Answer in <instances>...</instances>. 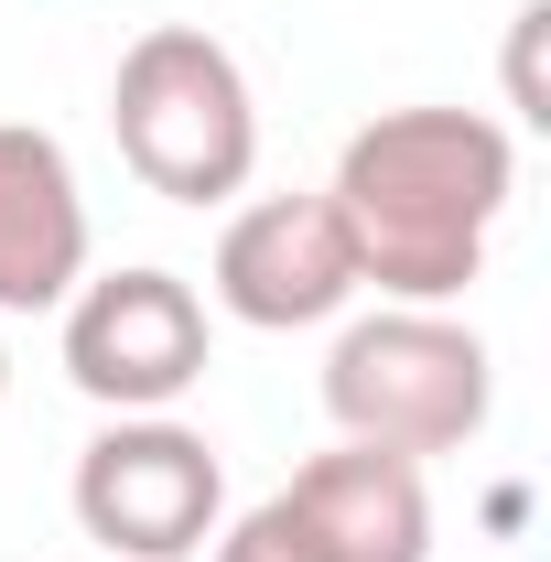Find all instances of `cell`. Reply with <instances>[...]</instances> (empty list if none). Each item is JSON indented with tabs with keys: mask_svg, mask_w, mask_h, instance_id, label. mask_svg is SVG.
I'll use <instances>...</instances> for the list:
<instances>
[{
	"mask_svg": "<svg viewBox=\"0 0 551 562\" xmlns=\"http://www.w3.org/2000/svg\"><path fill=\"white\" fill-rule=\"evenodd\" d=\"M519 195V140L486 109H379L336 151V206L357 249V292L379 303H465L486 281V238Z\"/></svg>",
	"mask_w": 551,
	"mask_h": 562,
	"instance_id": "6da1fadb",
	"label": "cell"
},
{
	"mask_svg": "<svg viewBox=\"0 0 551 562\" xmlns=\"http://www.w3.org/2000/svg\"><path fill=\"white\" fill-rule=\"evenodd\" d=\"M497 412V357L454 303H379L346 314L325 347V422L336 443H379V454H465Z\"/></svg>",
	"mask_w": 551,
	"mask_h": 562,
	"instance_id": "7a4b0ae2",
	"label": "cell"
},
{
	"mask_svg": "<svg viewBox=\"0 0 551 562\" xmlns=\"http://www.w3.org/2000/svg\"><path fill=\"white\" fill-rule=\"evenodd\" d=\"M109 131L120 162L162 206H227L260 173V98L249 66L216 44L206 22H151L120 76H109Z\"/></svg>",
	"mask_w": 551,
	"mask_h": 562,
	"instance_id": "3957f363",
	"label": "cell"
},
{
	"mask_svg": "<svg viewBox=\"0 0 551 562\" xmlns=\"http://www.w3.org/2000/svg\"><path fill=\"white\" fill-rule=\"evenodd\" d=\"M66 497L98 562H195L227 530V465L173 412H109V432L76 454Z\"/></svg>",
	"mask_w": 551,
	"mask_h": 562,
	"instance_id": "277c9868",
	"label": "cell"
},
{
	"mask_svg": "<svg viewBox=\"0 0 551 562\" xmlns=\"http://www.w3.org/2000/svg\"><path fill=\"white\" fill-rule=\"evenodd\" d=\"M55 314H66V379L98 412H173L216 357L206 292L184 271H151V260L87 271Z\"/></svg>",
	"mask_w": 551,
	"mask_h": 562,
	"instance_id": "5b68a950",
	"label": "cell"
},
{
	"mask_svg": "<svg viewBox=\"0 0 551 562\" xmlns=\"http://www.w3.org/2000/svg\"><path fill=\"white\" fill-rule=\"evenodd\" d=\"M216 314L249 325V336H303V325H336L357 303V249L325 195H260L216 227Z\"/></svg>",
	"mask_w": 551,
	"mask_h": 562,
	"instance_id": "8992f818",
	"label": "cell"
},
{
	"mask_svg": "<svg viewBox=\"0 0 551 562\" xmlns=\"http://www.w3.org/2000/svg\"><path fill=\"white\" fill-rule=\"evenodd\" d=\"M87 281V195L55 131L0 120V314H55Z\"/></svg>",
	"mask_w": 551,
	"mask_h": 562,
	"instance_id": "52a82bcc",
	"label": "cell"
},
{
	"mask_svg": "<svg viewBox=\"0 0 551 562\" xmlns=\"http://www.w3.org/2000/svg\"><path fill=\"white\" fill-rule=\"evenodd\" d=\"M292 519L314 530L325 562H432V487L412 454L379 443H336L314 465H292Z\"/></svg>",
	"mask_w": 551,
	"mask_h": 562,
	"instance_id": "ba28073f",
	"label": "cell"
},
{
	"mask_svg": "<svg viewBox=\"0 0 551 562\" xmlns=\"http://www.w3.org/2000/svg\"><path fill=\"white\" fill-rule=\"evenodd\" d=\"M206 552H216V562H325V552H314V530L292 519V497H281V487L260 497L249 519H227V530H216Z\"/></svg>",
	"mask_w": 551,
	"mask_h": 562,
	"instance_id": "9c48e42d",
	"label": "cell"
},
{
	"mask_svg": "<svg viewBox=\"0 0 551 562\" xmlns=\"http://www.w3.org/2000/svg\"><path fill=\"white\" fill-rule=\"evenodd\" d=\"M541 33H551V0H519V22H508V109L541 131L551 98H541Z\"/></svg>",
	"mask_w": 551,
	"mask_h": 562,
	"instance_id": "30bf717a",
	"label": "cell"
},
{
	"mask_svg": "<svg viewBox=\"0 0 551 562\" xmlns=\"http://www.w3.org/2000/svg\"><path fill=\"white\" fill-rule=\"evenodd\" d=\"M0 401H11V347H0Z\"/></svg>",
	"mask_w": 551,
	"mask_h": 562,
	"instance_id": "8fae6325",
	"label": "cell"
},
{
	"mask_svg": "<svg viewBox=\"0 0 551 562\" xmlns=\"http://www.w3.org/2000/svg\"><path fill=\"white\" fill-rule=\"evenodd\" d=\"M87 562H98V552H87Z\"/></svg>",
	"mask_w": 551,
	"mask_h": 562,
	"instance_id": "7c38bea8",
	"label": "cell"
}]
</instances>
